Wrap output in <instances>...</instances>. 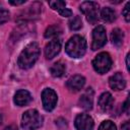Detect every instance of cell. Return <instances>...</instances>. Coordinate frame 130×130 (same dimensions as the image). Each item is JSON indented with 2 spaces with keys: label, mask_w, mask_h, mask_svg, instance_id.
Returning a JSON list of instances; mask_svg holds the SVG:
<instances>
[{
  "label": "cell",
  "mask_w": 130,
  "mask_h": 130,
  "mask_svg": "<svg viewBox=\"0 0 130 130\" xmlns=\"http://www.w3.org/2000/svg\"><path fill=\"white\" fill-rule=\"evenodd\" d=\"M41 54V50L40 47L37 43L32 42L29 43L20 53L18 60H17V64L21 69H28L30 68L36 61L38 60L39 56Z\"/></svg>",
  "instance_id": "1"
},
{
  "label": "cell",
  "mask_w": 130,
  "mask_h": 130,
  "mask_svg": "<svg viewBox=\"0 0 130 130\" xmlns=\"http://www.w3.org/2000/svg\"><path fill=\"white\" fill-rule=\"evenodd\" d=\"M66 53L72 58H80L85 54L86 41L81 36H73L69 39L65 47Z\"/></svg>",
  "instance_id": "2"
},
{
  "label": "cell",
  "mask_w": 130,
  "mask_h": 130,
  "mask_svg": "<svg viewBox=\"0 0 130 130\" xmlns=\"http://www.w3.org/2000/svg\"><path fill=\"white\" fill-rule=\"evenodd\" d=\"M43 124V117L37 110H27L21 118V126L26 130H36Z\"/></svg>",
  "instance_id": "3"
},
{
  "label": "cell",
  "mask_w": 130,
  "mask_h": 130,
  "mask_svg": "<svg viewBox=\"0 0 130 130\" xmlns=\"http://www.w3.org/2000/svg\"><path fill=\"white\" fill-rule=\"evenodd\" d=\"M92 66L94 70L100 74H104L108 72L112 67L111 56L106 52H102L98 54L92 61Z\"/></svg>",
  "instance_id": "4"
},
{
  "label": "cell",
  "mask_w": 130,
  "mask_h": 130,
  "mask_svg": "<svg viewBox=\"0 0 130 130\" xmlns=\"http://www.w3.org/2000/svg\"><path fill=\"white\" fill-rule=\"evenodd\" d=\"M80 11L86 16V19L90 23H95L99 19V4L92 1H85L80 5Z\"/></svg>",
  "instance_id": "5"
},
{
  "label": "cell",
  "mask_w": 130,
  "mask_h": 130,
  "mask_svg": "<svg viewBox=\"0 0 130 130\" xmlns=\"http://www.w3.org/2000/svg\"><path fill=\"white\" fill-rule=\"evenodd\" d=\"M107 43V35H106V29L103 25H98L94 27L92 30V44H91V49L93 51L99 50L103 48Z\"/></svg>",
  "instance_id": "6"
},
{
  "label": "cell",
  "mask_w": 130,
  "mask_h": 130,
  "mask_svg": "<svg viewBox=\"0 0 130 130\" xmlns=\"http://www.w3.org/2000/svg\"><path fill=\"white\" fill-rule=\"evenodd\" d=\"M58 96L54 89L52 88H45L42 92V103L43 107L47 112H50L55 109L57 105Z\"/></svg>",
  "instance_id": "7"
},
{
  "label": "cell",
  "mask_w": 130,
  "mask_h": 130,
  "mask_svg": "<svg viewBox=\"0 0 130 130\" xmlns=\"http://www.w3.org/2000/svg\"><path fill=\"white\" fill-rule=\"evenodd\" d=\"M75 127L77 130H92L93 128V120L87 114H79L75 118Z\"/></svg>",
  "instance_id": "8"
},
{
  "label": "cell",
  "mask_w": 130,
  "mask_h": 130,
  "mask_svg": "<svg viewBox=\"0 0 130 130\" xmlns=\"http://www.w3.org/2000/svg\"><path fill=\"white\" fill-rule=\"evenodd\" d=\"M61 50V42L58 39H53L45 47V56L47 59H52L59 54Z\"/></svg>",
  "instance_id": "9"
},
{
  "label": "cell",
  "mask_w": 130,
  "mask_h": 130,
  "mask_svg": "<svg viewBox=\"0 0 130 130\" xmlns=\"http://www.w3.org/2000/svg\"><path fill=\"white\" fill-rule=\"evenodd\" d=\"M85 84V78L81 75H74V76H71L67 82H66V86L67 88L70 90V91H79Z\"/></svg>",
  "instance_id": "10"
},
{
  "label": "cell",
  "mask_w": 130,
  "mask_h": 130,
  "mask_svg": "<svg viewBox=\"0 0 130 130\" xmlns=\"http://www.w3.org/2000/svg\"><path fill=\"white\" fill-rule=\"evenodd\" d=\"M109 84H110L111 88H113L115 90H122L126 86V80H125L124 76L122 75V73L116 72L115 74H113L110 77Z\"/></svg>",
  "instance_id": "11"
},
{
  "label": "cell",
  "mask_w": 130,
  "mask_h": 130,
  "mask_svg": "<svg viewBox=\"0 0 130 130\" xmlns=\"http://www.w3.org/2000/svg\"><path fill=\"white\" fill-rule=\"evenodd\" d=\"M98 104H99V107L100 109L103 111V112H108L112 109L113 107V104H114V99H113V95L106 91L104 93L101 94V96L99 98V101H98Z\"/></svg>",
  "instance_id": "12"
},
{
  "label": "cell",
  "mask_w": 130,
  "mask_h": 130,
  "mask_svg": "<svg viewBox=\"0 0 130 130\" xmlns=\"http://www.w3.org/2000/svg\"><path fill=\"white\" fill-rule=\"evenodd\" d=\"M93 91L91 88H87V90L80 96L79 99V106L88 111V110H91L92 109V103H93Z\"/></svg>",
  "instance_id": "13"
},
{
  "label": "cell",
  "mask_w": 130,
  "mask_h": 130,
  "mask_svg": "<svg viewBox=\"0 0 130 130\" xmlns=\"http://www.w3.org/2000/svg\"><path fill=\"white\" fill-rule=\"evenodd\" d=\"M30 101H31V95L25 89H19L14 94V103L19 107L26 106L27 104L30 103Z\"/></svg>",
  "instance_id": "14"
},
{
  "label": "cell",
  "mask_w": 130,
  "mask_h": 130,
  "mask_svg": "<svg viewBox=\"0 0 130 130\" xmlns=\"http://www.w3.org/2000/svg\"><path fill=\"white\" fill-rule=\"evenodd\" d=\"M65 71H66V66L61 61L54 63L52 65V67L50 68V72H51L52 76H54V77H61V76H63Z\"/></svg>",
  "instance_id": "15"
},
{
  "label": "cell",
  "mask_w": 130,
  "mask_h": 130,
  "mask_svg": "<svg viewBox=\"0 0 130 130\" xmlns=\"http://www.w3.org/2000/svg\"><path fill=\"white\" fill-rule=\"evenodd\" d=\"M101 18L105 22H113L116 20V12L110 7H105L101 10Z\"/></svg>",
  "instance_id": "16"
},
{
  "label": "cell",
  "mask_w": 130,
  "mask_h": 130,
  "mask_svg": "<svg viewBox=\"0 0 130 130\" xmlns=\"http://www.w3.org/2000/svg\"><path fill=\"white\" fill-rule=\"evenodd\" d=\"M123 40H124V32L120 28H114L111 32V41L113 45L119 47L122 45Z\"/></svg>",
  "instance_id": "17"
},
{
  "label": "cell",
  "mask_w": 130,
  "mask_h": 130,
  "mask_svg": "<svg viewBox=\"0 0 130 130\" xmlns=\"http://www.w3.org/2000/svg\"><path fill=\"white\" fill-rule=\"evenodd\" d=\"M61 32H62L61 27H60L59 25L55 24V25L49 26V27L46 29V31H45V37H46L47 39H49V38H56V37H58Z\"/></svg>",
  "instance_id": "18"
},
{
  "label": "cell",
  "mask_w": 130,
  "mask_h": 130,
  "mask_svg": "<svg viewBox=\"0 0 130 130\" xmlns=\"http://www.w3.org/2000/svg\"><path fill=\"white\" fill-rule=\"evenodd\" d=\"M69 27L72 30H78L82 27V20L79 16H74L70 21H69Z\"/></svg>",
  "instance_id": "19"
},
{
  "label": "cell",
  "mask_w": 130,
  "mask_h": 130,
  "mask_svg": "<svg viewBox=\"0 0 130 130\" xmlns=\"http://www.w3.org/2000/svg\"><path fill=\"white\" fill-rule=\"evenodd\" d=\"M49 5H50V7L52 9L60 11L61 9L65 8L66 3L64 1H61V0H55V1H49Z\"/></svg>",
  "instance_id": "20"
},
{
  "label": "cell",
  "mask_w": 130,
  "mask_h": 130,
  "mask_svg": "<svg viewBox=\"0 0 130 130\" xmlns=\"http://www.w3.org/2000/svg\"><path fill=\"white\" fill-rule=\"evenodd\" d=\"M99 130H117V128H116V125L112 121L107 120V121H104L100 125Z\"/></svg>",
  "instance_id": "21"
},
{
  "label": "cell",
  "mask_w": 130,
  "mask_h": 130,
  "mask_svg": "<svg viewBox=\"0 0 130 130\" xmlns=\"http://www.w3.org/2000/svg\"><path fill=\"white\" fill-rule=\"evenodd\" d=\"M9 19V11L5 8H0V24L5 23Z\"/></svg>",
  "instance_id": "22"
},
{
  "label": "cell",
  "mask_w": 130,
  "mask_h": 130,
  "mask_svg": "<svg viewBox=\"0 0 130 130\" xmlns=\"http://www.w3.org/2000/svg\"><path fill=\"white\" fill-rule=\"evenodd\" d=\"M129 6H130V2H127V3H126V5H125V7H124V9H123V12H122L127 22L130 20V14H129Z\"/></svg>",
  "instance_id": "23"
},
{
  "label": "cell",
  "mask_w": 130,
  "mask_h": 130,
  "mask_svg": "<svg viewBox=\"0 0 130 130\" xmlns=\"http://www.w3.org/2000/svg\"><path fill=\"white\" fill-rule=\"evenodd\" d=\"M58 12H59L60 15H62V16H64V17H69V16L72 15V11H71L70 9H68V8H63V9H61V10L58 11Z\"/></svg>",
  "instance_id": "24"
},
{
  "label": "cell",
  "mask_w": 130,
  "mask_h": 130,
  "mask_svg": "<svg viewBox=\"0 0 130 130\" xmlns=\"http://www.w3.org/2000/svg\"><path fill=\"white\" fill-rule=\"evenodd\" d=\"M128 104H129V100L127 99V100L125 101V103L123 104V111H125L127 114L129 113V105H128Z\"/></svg>",
  "instance_id": "25"
},
{
  "label": "cell",
  "mask_w": 130,
  "mask_h": 130,
  "mask_svg": "<svg viewBox=\"0 0 130 130\" xmlns=\"http://www.w3.org/2000/svg\"><path fill=\"white\" fill-rule=\"evenodd\" d=\"M9 3H10V4H12V5H20V4L25 3V0H20V1H14V0H10V1H9Z\"/></svg>",
  "instance_id": "26"
},
{
  "label": "cell",
  "mask_w": 130,
  "mask_h": 130,
  "mask_svg": "<svg viewBox=\"0 0 130 130\" xmlns=\"http://www.w3.org/2000/svg\"><path fill=\"white\" fill-rule=\"evenodd\" d=\"M122 130H130V124H129V122H125L122 125Z\"/></svg>",
  "instance_id": "27"
},
{
  "label": "cell",
  "mask_w": 130,
  "mask_h": 130,
  "mask_svg": "<svg viewBox=\"0 0 130 130\" xmlns=\"http://www.w3.org/2000/svg\"><path fill=\"white\" fill-rule=\"evenodd\" d=\"M126 66H127V70H129V54H127L126 56Z\"/></svg>",
  "instance_id": "28"
},
{
  "label": "cell",
  "mask_w": 130,
  "mask_h": 130,
  "mask_svg": "<svg viewBox=\"0 0 130 130\" xmlns=\"http://www.w3.org/2000/svg\"><path fill=\"white\" fill-rule=\"evenodd\" d=\"M4 130H16V129H15L13 126H9V127H6Z\"/></svg>",
  "instance_id": "29"
},
{
  "label": "cell",
  "mask_w": 130,
  "mask_h": 130,
  "mask_svg": "<svg viewBox=\"0 0 130 130\" xmlns=\"http://www.w3.org/2000/svg\"><path fill=\"white\" fill-rule=\"evenodd\" d=\"M1 123H2V114L0 113V125H1Z\"/></svg>",
  "instance_id": "30"
}]
</instances>
